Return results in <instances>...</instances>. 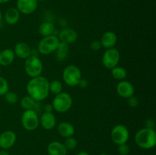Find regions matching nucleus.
Masks as SVG:
<instances>
[{
	"label": "nucleus",
	"mask_w": 156,
	"mask_h": 155,
	"mask_svg": "<svg viewBox=\"0 0 156 155\" xmlns=\"http://www.w3.org/2000/svg\"><path fill=\"white\" fill-rule=\"evenodd\" d=\"M49 82L47 78L42 75L31 78L26 85L27 95L31 97L36 102L44 100L50 94Z\"/></svg>",
	"instance_id": "nucleus-1"
},
{
	"label": "nucleus",
	"mask_w": 156,
	"mask_h": 155,
	"mask_svg": "<svg viewBox=\"0 0 156 155\" xmlns=\"http://www.w3.org/2000/svg\"><path fill=\"white\" fill-rule=\"evenodd\" d=\"M136 144L140 148L149 150L156 145V132L154 129L143 128L140 129L134 136Z\"/></svg>",
	"instance_id": "nucleus-2"
},
{
	"label": "nucleus",
	"mask_w": 156,
	"mask_h": 155,
	"mask_svg": "<svg viewBox=\"0 0 156 155\" xmlns=\"http://www.w3.org/2000/svg\"><path fill=\"white\" fill-rule=\"evenodd\" d=\"M73 97L66 92H61L55 95L52 102L53 110L59 113H64L69 110L73 106Z\"/></svg>",
	"instance_id": "nucleus-3"
},
{
	"label": "nucleus",
	"mask_w": 156,
	"mask_h": 155,
	"mask_svg": "<svg viewBox=\"0 0 156 155\" xmlns=\"http://www.w3.org/2000/svg\"><path fill=\"white\" fill-rule=\"evenodd\" d=\"M24 68L26 74L31 78L41 75L44 65L37 56H30L24 60Z\"/></svg>",
	"instance_id": "nucleus-4"
},
{
	"label": "nucleus",
	"mask_w": 156,
	"mask_h": 155,
	"mask_svg": "<svg viewBox=\"0 0 156 155\" xmlns=\"http://www.w3.org/2000/svg\"><path fill=\"white\" fill-rule=\"evenodd\" d=\"M62 80L69 87H76L82 78V71L75 65H67L62 71Z\"/></svg>",
	"instance_id": "nucleus-5"
},
{
	"label": "nucleus",
	"mask_w": 156,
	"mask_h": 155,
	"mask_svg": "<svg viewBox=\"0 0 156 155\" xmlns=\"http://www.w3.org/2000/svg\"><path fill=\"white\" fill-rule=\"evenodd\" d=\"M59 40L57 35L53 34L48 36H44L39 41L37 50L42 55H50L56 51L59 43Z\"/></svg>",
	"instance_id": "nucleus-6"
},
{
	"label": "nucleus",
	"mask_w": 156,
	"mask_h": 155,
	"mask_svg": "<svg viewBox=\"0 0 156 155\" xmlns=\"http://www.w3.org/2000/svg\"><path fill=\"white\" fill-rule=\"evenodd\" d=\"M22 127L28 132L35 130L40 125L39 115L35 109L24 110L21 118Z\"/></svg>",
	"instance_id": "nucleus-7"
},
{
	"label": "nucleus",
	"mask_w": 156,
	"mask_h": 155,
	"mask_svg": "<svg viewBox=\"0 0 156 155\" xmlns=\"http://www.w3.org/2000/svg\"><path fill=\"white\" fill-rule=\"evenodd\" d=\"M111 138L113 142L117 145L127 143L129 138V132L127 127L123 124L116 125L111 132Z\"/></svg>",
	"instance_id": "nucleus-8"
},
{
	"label": "nucleus",
	"mask_w": 156,
	"mask_h": 155,
	"mask_svg": "<svg viewBox=\"0 0 156 155\" xmlns=\"http://www.w3.org/2000/svg\"><path fill=\"white\" fill-rule=\"evenodd\" d=\"M120 60V53L117 49L110 48L107 49L102 56L101 62L104 66L108 69H112L117 66Z\"/></svg>",
	"instance_id": "nucleus-9"
},
{
	"label": "nucleus",
	"mask_w": 156,
	"mask_h": 155,
	"mask_svg": "<svg viewBox=\"0 0 156 155\" xmlns=\"http://www.w3.org/2000/svg\"><path fill=\"white\" fill-rule=\"evenodd\" d=\"M37 0H17L16 8L23 15H31L37 9Z\"/></svg>",
	"instance_id": "nucleus-10"
},
{
	"label": "nucleus",
	"mask_w": 156,
	"mask_h": 155,
	"mask_svg": "<svg viewBox=\"0 0 156 155\" xmlns=\"http://www.w3.org/2000/svg\"><path fill=\"white\" fill-rule=\"evenodd\" d=\"M117 94L122 98L127 99L134 95L135 88L133 84L128 81H120L116 87Z\"/></svg>",
	"instance_id": "nucleus-11"
},
{
	"label": "nucleus",
	"mask_w": 156,
	"mask_h": 155,
	"mask_svg": "<svg viewBox=\"0 0 156 155\" xmlns=\"http://www.w3.org/2000/svg\"><path fill=\"white\" fill-rule=\"evenodd\" d=\"M17 141V135L15 132L7 130L0 135V147L2 150H8L15 144Z\"/></svg>",
	"instance_id": "nucleus-12"
},
{
	"label": "nucleus",
	"mask_w": 156,
	"mask_h": 155,
	"mask_svg": "<svg viewBox=\"0 0 156 155\" xmlns=\"http://www.w3.org/2000/svg\"><path fill=\"white\" fill-rule=\"evenodd\" d=\"M59 41L66 43L67 44H73L76 42L79 37L77 31L76 30L70 27H66V28L62 29L59 32L57 35Z\"/></svg>",
	"instance_id": "nucleus-13"
},
{
	"label": "nucleus",
	"mask_w": 156,
	"mask_h": 155,
	"mask_svg": "<svg viewBox=\"0 0 156 155\" xmlns=\"http://www.w3.org/2000/svg\"><path fill=\"white\" fill-rule=\"evenodd\" d=\"M40 124L45 130H52L56 126V119L53 112H44L39 118Z\"/></svg>",
	"instance_id": "nucleus-14"
},
{
	"label": "nucleus",
	"mask_w": 156,
	"mask_h": 155,
	"mask_svg": "<svg viewBox=\"0 0 156 155\" xmlns=\"http://www.w3.org/2000/svg\"><path fill=\"white\" fill-rule=\"evenodd\" d=\"M13 52L15 56L21 59L25 60L27 58H28L30 56L31 48L27 43L19 42L14 46Z\"/></svg>",
	"instance_id": "nucleus-15"
},
{
	"label": "nucleus",
	"mask_w": 156,
	"mask_h": 155,
	"mask_svg": "<svg viewBox=\"0 0 156 155\" xmlns=\"http://www.w3.org/2000/svg\"><path fill=\"white\" fill-rule=\"evenodd\" d=\"M101 46L107 49L113 48L115 46L117 42V36L114 32L106 31L103 33L100 40Z\"/></svg>",
	"instance_id": "nucleus-16"
},
{
	"label": "nucleus",
	"mask_w": 156,
	"mask_h": 155,
	"mask_svg": "<svg viewBox=\"0 0 156 155\" xmlns=\"http://www.w3.org/2000/svg\"><path fill=\"white\" fill-rule=\"evenodd\" d=\"M47 153L49 155H67L68 150L63 143L53 141L47 146Z\"/></svg>",
	"instance_id": "nucleus-17"
},
{
	"label": "nucleus",
	"mask_w": 156,
	"mask_h": 155,
	"mask_svg": "<svg viewBox=\"0 0 156 155\" xmlns=\"http://www.w3.org/2000/svg\"><path fill=\"white\" fill-rule=\"evenodd\" d=\"M21 13L16 7H11L5 11L4 18L5 22L9 25H15L19 21Z\"/></svg>",
	"instance_id": "nucleus-18"
},
{
	"label": "nucleus",
	"mask_w": 156,
	"mask_h": 155,
	"mask_svg": "<svg viewBox=\"0 0 156 155\" xmlns=\"http://www.w3.org/2000/svg\"><path fill=\"white\" fill-rule=\"evenodd\" d=\"M57 132L61 137L64 138L73 136L75 134V127L68 122H62L57 126Z\"/></svg>",
	"instance_id": "nucleus-19"
},
{
	"label": "nucleus",
	"mask_w": 156,
	"mask_h": 155,
	"mask_svg": "<svg viewBox=\"0 0 156 155\" xmlns=\"http://www.w3.org/2000/svg\"><path fill=\"white\" fill-rule=\"evenodd\" d=\"M15 59V55L13 50L5 49L0 52V65L2 66H9Z\"/></svg>",
	"instance_id": "nucleus-20"
},
{
	"label": "nucleus",
	"mask_w": 156,
	"mask_h": 155,
	"mask_svg": "<svg viewBox=\"0 0 156 155\" xmlns=\"http://www.w3.org/2000/svg\"><path fill=\"white\" fill-rule=\"evenodd\" d=\"M55 53L56 59L59 62H64L69 55V45L60 41Z\"/></svg>",
	"instance_id": "nucleus-21"
},
{
	"label": "nucleus",
	"mask_w": 156,
	"mask_h": 155,
	"mask_svg": "<svg viewBox=\"0 0 156 155\" xmlns=\"http://www.w3.org/2000/svg\"><path fill=\"white\" fill-rule=\"evenodd\" d=\"M55 31H56V28H55L54 24L50 21L43 22L42 24H40L38 27V33L42 37L55 34Z\"/></svg>",
	"instance_id": "nucleus-22"
},
{
	"label": "nucleus",
	"mask_w": 156,
	"mask_h": 155,
	"mask_svg": "<svg viewBox=\"0 0 156 155\" xmlns=\"http://www.w3.org/2000/svg\"><path fill=\"white\" fill-rule=\"evenodd\" d=\"M111 73L112 77L119 81L125 80V78L127 76V71L123 67L119 66V65L111 69Z\"/></svg>",
	"instance_id": "nucleus-23"
},
{
	"label": "nucleus",
	"mask_w": 156,
	"mask_h": 155,
	"mask_svg": "<svg viewBox=\"0 0 156 155\" xmlns=\"http://www.w3.org/2000/svg\"><path fill=\"white\" fill-rule=\"evenodd\" d=\"M37 102L30 97L29 95H26L23 97L20 100V106L24 110H27V109H34L36 106Z\"/></svg>",
	"instance_id": "nucleus-24"
},
{
	"label": "nucleus",
	"mask_w": 156,
	"mask_h": 155,
	"mask_svg": "<svg viewBox=\"0 0 156 155\" xmlns=\"http://www.w3.org/2000/svg\"><path fill=\"white\" fill-rule=\"evenodd\" d=\"M62 88H63V85H62V83L60 81L53 80L52 81L49 82L50 93H52L55 95L62 92Z\"/></svg>",
	"instance_id": "nucleus-25"
},
{
	"label": "nucleus",
	"mask_w": 156,
	"mask_h": 155,
	"mask_svg": "<svg viewBox=\"0 0 156 155\" xmlns=\"http://www.w3.org/2000/svg\"><path fill=\"white\" fill-rule=\"evenodd\" d=\"M6 102L9 104H15L18 101V96L14 91H9L4 95Z\"/></svg>",
	"instance_id": "nucleus-26"
},
{
	"label": "nucleus",
	"mask_w": 156,
	"mask_h": 155,
	"mask_svg": "<svg viewBox=\"0 0 156 155\" xmlns=\"http://www.w3.org/2000/svg\"><path fill=\"white\" fill-rule=\"evenodd\" d=\"M63 144L65 145V147H66V149L68 150H74L76 147H77V140L75 138H73V136L69 137V138H66L65 139V141H64Z\"/></svg>",
	"instance_id": "nucleus-27"
},
{
	"label": "nucleus",
	"mask_w": 156,
	"mask_h": 155,
	"mask_svg": "<svg viewBox=\"0 0 156 155\" xmlns=\"http://www.w3.org/2000/svg\"><path fill=\"white\" fill-rule=\"evenodd\" d=\"M9 91V85L7 80L0 76V96H4Z\"/></svg>",
	"instance_id": "nucleus-28"
},
{
	"label": "nucleus",
	"mask_w": 156,
	"mask_h": 155,
	"mask_svg": "<svg viewBox=\"0 0 156 155\" xmlns=\"http://www.w3.org/2000/svg\"><path fill=\"white\" fill-rule=\"evenodd\" d=\"M117 151H118L119 154L120 155H128L129 154V151H130V149H129V146L127 144H120V145H117Z\"/></svg>",
	"instance_id": "nucleus-29"
},
{
	"label": "nucleus",
	"mask_w": 156,
	"mask_h": 155,
	"mask_svg": "<svg viewBox=\"0 0 156 155\" xmlns=\"http://www.w3.org/2000/svg\"><path fill=\"white\" fill-rule=\"evenodd\" d=\"M127 103L129 105V107L131 108H136L139 105V99L135 96H132V97L127 98Z\"/></svg>",
	"instance_id": "nucleus-30"
},
{
	"label": "nucleus",
	"mask_w": 156,
	"mask_h": 155,
	"mask_svg": "<svg viewBox=\"0 0 156 155\" xmlns=\"http://www.w3.org/2000/svg\"><path fill=\"white\" fill-rule=\"evenodd\" d=\"M101 44L100 40H94L90 44V48H91V50L96 52L98 51L101 49Z\"/></svg>",
	"instance_id": "nucleus-31"
},
{
	"label": "nucleus",
	"mask_w": 156,
	"mask_h": 155,
	"mask_svg": "<svg viewBox=\"0 0 156 155\" xmlns=\"http://www.w3.org/2000/svg\"><path fill=\"white\" fill-rule=\"evenodd\" d=\"M88 81L87 79L85 78H82L80 80V81H79V84H78V86L80 87L81 88H83V89H85V88H87L88 87Z\"/></svg>",
	"instance_id": "nucleus-32"
},
{
	"label": "nucleus",
	"mask_w": 156,
	"mask_h": 155,
	"mask_svg": "<svg viewBox=\"0 0 156 155\" xmlns=\"http://www.w3.org/2000/svg\"><path fill=\"white\" fill-rule=\"evenodd\" d=\"M155 122L152 119H148L146 122V127L149 128V129H154Z\"/></svg>",
	"instance_id": "nucleus-33"
},
{
	"label": "nucleus",
	"mask_w": 156,
	"mask_h": 155,
	"mask_svg": "<svg viewBox=\"0 0 156 155\" xmlns=\"http://www.w3.org/2000/svg\"><path fill=\"white\" fill-rule=\"evenodd\" d=\"M44 111L47 112H53V107L52 103H47L46 105H44Z\"/></svg>",
	"instance_id": "nucleus-34"
},
{
	"label": "nucleus",
	"mask_w": 156,
	"mask_h": 155,
	"mask_svg": "<svg viewBox=\"0 0 156 155\" xmlns=\"http://www.w3.org/2000/svg\"><path fill=\"white\" fill-rule=\"evenodd\" d=\"M76 155H89V153L87 151H85V150H82V151L79 152Z\"/></svg>",
	"instance_id": "nucleus-35"
},
{
	"label": "nucleus",
	"mask_w": 156,
	"mask_h": 155,
	"mask_svg": "<svg viewBox=\"0 0 156 155\" xmlns=\"http://www.w3.org/2000/svg\"><path fill=\"white\" fill-rule=\"evenodd\" d=\"M0 155H9V153L5 150H0Z\"/></svg>",
	"instance_id": "nucleus-36"
},
{
	"label": "nucleus",
	"mask_w": 156,
	"mask_h": 155,
	"mask_svg": "<svg viewBox=\"0 0 156 155\" xmlns=\"http://www.w3.org/2000/svg\"><path fill=\"white\" fill-rule=\"evenodd\" d=\"M10 0H0V4H5V3L9 2Z\"/></svg>",
	"instance_id": "nucleus-37"
},
{
	"label": "nucleus",
	"mask_w": 156,
	"mask_h": 155,
	"mask_svg": "<svg viewBox=\"0 0 156 155\" xmlns=\"http://www.w3.org/2000/svg\"><path fill=\"white\" fill-rule=\"evenodd\" d=\"M2 20V13L1 10H0V23H1Z\"/></svg>",
	"instance_id": "nucleus-38"
},
{
	"label": "nucleus",
	"mask_w": 156,
	"mask_h": 155,
	"mask_svg": "<svg viewBox=\"0 0 156 155\" xmlns=\"http://www.w3.org/2000/svg\"><path fill=\"white\" fill-rule=\"evenodd\" d=\"M99 155H108V154H107L106 153H100Z\"/></svg>",
	"instance_id": "nucleus-39"
},
{
	"label": "nucleus",
	"mask_w": 156,
	"mask_h": 155,
	"mask_svg": "<svg viewBox=\"0 0 156 155\" xmlns=\"http://www.w3.org/2000/svg\"><path fill=\"white\" fill-rule=\"evenodd\" d=\"M37 1H44V0H37Z\"/></svg>",
	"instance_id": "nucleus-40"
}]
</instances>
